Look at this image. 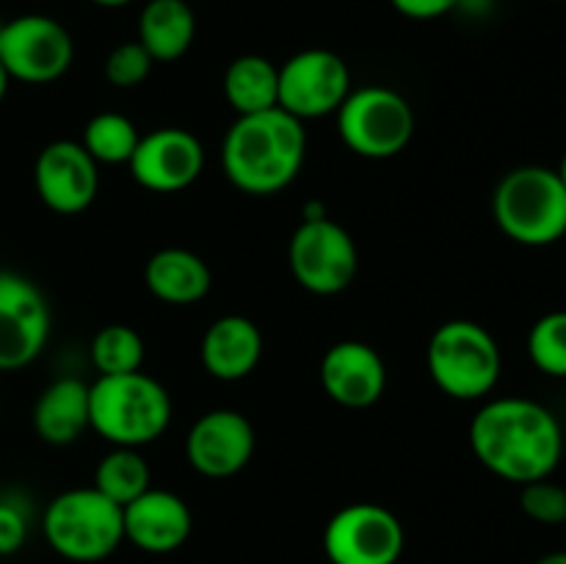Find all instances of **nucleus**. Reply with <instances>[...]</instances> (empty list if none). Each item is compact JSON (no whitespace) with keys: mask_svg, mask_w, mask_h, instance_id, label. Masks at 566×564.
Wrapping results in <instances>:
<instances>
[{"mask_svg":"<svg viewBox=\"0 0 566 564\" xmlns=\"http://www.w3.org/2000/svg\"><path fill=\"white\" fill-rule=\"evenodd\" d=\"M470 448L492 476L512 484L551 479L564 459L556 412L523 396L486 401L470 420Z\"/></svg>","mask_w":566,"mask_h":564,"instance_id":"obj_1","label":"nucleus"},{"mask_svg":"<svg viewBox=\"0 0 566 564\" xmlns=\"http://www.w3.org/2000/svg\"><path fill=\"white\" fill-rule=\"evenodd\" d=\"M307 158L304 122L282 108L238 116L221 144L227 180L252 197H271L291 186Z\"/></svg>","mask_w":566,"mask_h":564,"instance_id":"obj_2","label":"nucleus"},{"mask_svg":"<svg viewBox=\"0 0 566 564\" xmlns=\"http://www.w3.org/2000/svg\"><path fill=\"white\" fill-rule=\"evenodd\" d=\"M171 409L169 390L144 370L97 376L88 385V424L111 446H149L169 429Z\"/></svg>","mask_w":566,"mask_h":564,"instance_id":"obj_3","label":"nucleus"},{"mask_svg":"<svg viewBox=\"0 0 566 564\" xmlns=\"http://www.w3.org/2000/svg\"><path fill=\"white\" fill-rule=\"evenodd\" d=\"M492 216L520 247H551L566 236V188L551 166H517L492 194Z\"/></svg>","mask_w":566,"mask_h":564,"instance_id":"obj_4","label":"nucleus"},{"mask_svg":"<svg viewBox=\"0 0 566 564\" xmlns=\"http://www.w3.org/2000/svg\"><path fill=\"white\" fill-rule=\"evenodd\" d=\"M426 368L431 382L457 401H481L497 387L503 374V352L484 324L470 318L446 321L426 346Z\"/></svg>","mask_w":566,"mask_h":564,"instance_id":"obj_5","label":"nucleus"},{"mask_svg":"<svg viewBox=\"0 0 566 564\" xmlns=\"http://www.w3.org/2000/svg\"><path fill=\"white\" fill-rule=\"evenodd\" d=\"M42 534L50 551L75 564H97L125 542L122 506L97 487L64 490L42 514Z\"/></svg>","mask_w":566,"mask_h":564,"instance_id":"obj_6","label":"nucleus"},{"mask_svg":"<svg viewBox=\"0 0 566 564\" xmlns=\"http://www.w3.org/2000/svg\"><path fill=\"white\" fill-rule=\"evenodd\" d=\"M335 116L337 136L359 158H396L415 136L412 105L390 86L352 88Z\"/></svg>","mask_w":566,"mask_h":564,"instance_id":"obj_7","label":"nucleus"},{"mask_svg":"<svg viewBox=\"0 0 566 564\" xmlns=\"http://www.w3.org/2000/svg\"><path fill=\"white\" fill-rule=\"evenodd\" d=\"M291 274L304 291L315 296H335L354 282L359 252L352 232L335 219H310L296 227L287 247Z\"/></svg>","mask_w":566,"mask_h":564,"instance_id":"obj_8","label":"nucleus"},{"mask_svg":"<svg viewBox=\"0 0 566 564\" xmlns=\"http://www.w3.org/2000/svg\"><path fill=\"white\" fill-rule=\"evenodd\" d=\"M0 61L11 81L44 86L70 72L75 42L53 17L20 14L0 25Z\"/></svg>","mask_w":566,"mask_h":564,"instance_id":"obj_9","label":"nucleus"},{"mask_svg":"<svg viewBox=\"0 0 566 564\" xmlns=\"http://www.w3.org/2000/svg\"><path fill=\"white\" fill-rule=\"evenodd\" d=\"M403 545L401 520L381 503H348L324 529V553L332 564H398Z\"/></svg>","mask_w":566,"mask_h":564,"instance_id":"obj_10","label":"nucleus"},{"mask_svg":"<svg viewBox=\"0 0 566 564\" xmlns=\"http://www.w3.org/2000/svg\"><path fill=\"white\" fill-rule=\"evenodd\" d=\"M352 88V70L332 50H302L280 66V108L298 122L337 114Z\"/></svg>","mask_w":566,"mask_h":564,"instance_id":"obj_11","label":"nucleus"},{"mask_svg":"<svg viewBox=\"0 0 566 564\" xmlns=\"http://www.w3.org/2000/svg\"><path fill=\"white\" fill-rule=\"evenodd\" d=\"M50 304L36 282L17 271H0V370H22L44 352L50 337Z\"/></svg>","mask_w":566,"mask_h":564,"instance_id":"obj_12","label":"nucleus"},{"mask_svg":"<svg viewBox=\"0 0 566 564\" xmlns=\"http://www.w3.org/2000/svg\"><path fill=\"white\" fill-rule=\"evenodd\" d=\"M252 420L238 409H210L199 415L186 435V459L205 479H230L254 457Z\"/></svg>","mask_w":566,"mask_h":564,"instance_id":"obj_13","label":"nucleus"},{"mask_svg":"<svg viewBox=\"0 0 566 564\" xmlns=\"http://www.w3.org/2000/svg\"><path fill=\"white\" fill-rule=\"evenodd\" d=\"M127 169L138 186L153 194L186 191L202 175L205 147L186 127H158L138 138Z\"/></svg>","mask_w":566,"mask_h":564,"instance_id":"obj_14","label":"nucleus"},{"mask_svg":"<svg viewBox=\"0 0 566 564\" xmlns=\"http://www.w3.org/2000/svg\"><path fill=\"white\" fill-rule=\"evenodd\" d=\"M33 186L44 208L59 216H77L97 199L99 164L81 142H50L33 164Z\"/></svg>","mask_w":566,"mask_h":564,"instance_id":"obj_15","label":"nucleus"},{"mask_svg":"<svg viewBox=\"0 0 566 564\" xmlns=\"http://www.w3.org/2000/svg\"><path fill=\"white\" fill-rule=\"evenodd\" d=\"M321 387L346 409L374 407L387 390V365L370 343L340 341L321 357Z\"/></svg>","mask_w":566,"mask_h":564,"instance_id":"obj_16","label":"nucleus"},{"mask_svg":"<svg viewBox=\"0 0 566 564\" xmlns=\"http://www.w3.org/2000/svg\"><path fill=\"white\" fill-rule=\"evenodd\" d=\"M125 540L133 547L153 556L175 553L188 542L193 531V514L177 492L149 487L147 492L122 506Z\"/></svg>","mask_w":566,"mask_h":564,"instance_id":"obj_17","label":"nucleus"},{"mask_svg":"<svg viewBox=\"0 0 566 564\" xmlns=\"http://www.w3.org/2000/svg\"><path fill=\"white\" fill-rule=\"evenodd\" d=\"M199 357L213 379H247L263 359V332L247 315H221L205 330Z\"/></svg>","mask_w":566,"mask_h":564,"instance_id":"obj_18","label":"nucleus"},{"mask_svg":"<svg viewBox=\"0 0 566 564\" xmlns=\"http://www.w3.org/2000/svg\"><path fill=\"white\" fill-rule=\"evenodd\" d=\"M144 285L158 302L186 307L202 302L213 285V271L197 252L182 247L158 249L144 265Z\"/></svg>","mask_w":566,"mask_h":564,"instance_id":"obj_19","label":"nucleus"},{"mask_svg":"<svg viewBox=\"0 0 566 564\" xmlns=\"http://www.w3.org/2000/svg\"><path fill=\"white\" fill-rule=\"evenodd\" d=\"M92 429L88 424V385L75 376L50 382L33 404V431L48 446H72Z\"/></svg>","mask_w":566,"mask_h":564,"instance_id":"obj_20","label":"nucleus"},{"mask_svg":"<svg viewBox=\"0 0 566 564\" xmlns=\"http://www.w3.org/2000/svg\"><path fill=\"white\" fill-rule=\"evenodd\" d=\"M197 39V14L188 0H147L138 14V42L155 64L180 61Z\"/></svg>","mask_w":566,"mask_h":564,"instance_id":"obj_21","label":"nucleus"},{"mask_svg":"<svg viewBox=\"0 0 566 564\" xmlns=\"http://www.w3.org/2000/svg\"><path fill=\"white\" fill-rule=\"evenodd\" d=\"M224 97L238 116L280 108V66L258 53L238 55L224 72Z\"/></svg>","mask_w":566,"mask_h":564,"instance_id":"obj_22","label":"nucleus"},{"mask_svg":"<svg viewBox=\"0 0 566 564\" xmlns=\"http://www.w3.org/2000/svg\"><path fill=\"white\" fill-rule=\"evenodd\" d=\"M92 487H97L105 498H111L119 506H127L153 487V468L138 448L114 446L99 457Z\"/></svg>","mask_w":566,"mask_h":564,"instance_id":"obj_23","label":"nucleus"},{"mask_svg":"<svg viewBox=\"0 0 566 564\" xmlns=\"http://www.w3.org/2000/svg\"><path fill=\"white\" fill-rule=\"evenodd\" d=\"M142 133L136 130L130 116L116 114V111H103L94 114L83 127V149L92 155L97 164L119 166L133 158Z\"/></svg>","mask_w":566,"mask_h":564,"instance_id":"obj_24","label":"nucleus"},{"mask_svg":"<svg viewBox=\"0 0 566 564\" xmlns=\"http://www.w3.org/2000/svg\"><path fill=\"white\" fill-rule=\"evenodd\" d=\"M92 365L99 376H119L142 370L144 341L133 326L108 324L94 335Z\"/></svg>","mask_w":566,"mask_h":564,"instance_id":"obj_25","label":"nucleus"},{"mask_svg":"<svg viewBox=\"0 0 566 564\" xmlns=\"http://www.w3.org/2000/svg\"><path fill=\"white\" fill-rule=\"evenodd\" d=\"M528 357L539 374L566 379V310L545 313L528 332Z\"/></svg>","mask_w":566,"mask_h":564,"instance_id":"obj_26","label":"nucleus"},{"mask_svg":"<svg viewBox=\"0 0 566 564\" xmlns=\"http://www.w3.org/2000/svg\"><path fill=\"white\" fill-rule=\"evenodd\" d=\"M153 66H155L153 55L142 48L138 39H133V42H122L111 50L108 59H105L103 72H105V81H108L111 86L136 88L147 81Z\"/></svg>","mask_w":566,"mask_h":564,"instance_id":"obj_27","label":"nucleus"},{"mask_svg":"<svg viewBox=\"0 0 566 564\" xmlns=\"http://www.w3.org/2000/svg\"><path fill=\"white\" fill-rule=\"evenodd\" d=\"M520 506H523L525 518H531L534 523L564 525L566 490L551 479L531 481V484H523V492H520Z\"/></svg>","mask_w":566,"mask_h":564,"instance_id":"obj_28","label":"nucleus"},{"mask_svg":"<svg viewBox=\"0 0 566 564\" xmlns=\"http://www.w3.org/2000/svg\"><path fill=\"white\" fill-rule=\"evenodd\" d=\"M28 540V514L17 501L0 498V556H11Z\"/></svg>","mask_w":566,"mask_h":564,"instance_id":"obj_29","label":"nucleus"},{"mask_svg":"<svg viewBox=\"0 0 566 564\" xmlns=\"http://www.w3.org/2000/svg\"><path fill=\"white\" fill-rule=\"evenodd\" d=\"M392 9L398 14L409 17V20H437V17H446L451 14L453 9L462 6V0H390Z\"/></svg>","mask_w":566,"mask_h":564,"instance_id":"obj_30","label":"nucleus"},{"mask_svg":"<svg viewBox=\"0 0 566 564\" xmlns=\"http://www.w3.org/2000/svg\"><path fill=\"white\" fill-rule=\"evenodd\" d=\"M534 564H566V551H556V553H547V556L536 558Z\"/></svg>","mask_w":566,"mask_h":564,"instance_id":"obj_31","label":"nucleus"},{"mask_svg":"<svg viewBox=\"0 0 566 564\" xmlns=\"http://www.w3.org/2000/svg\"><path fill=\"white\" fill-rule=\"evenodd\" d=\"M9 83H11V75H9V72H6L3 61H0V103H3L6 92H9Z\"/></svg>","mask_w":566,"mask_h":564,"instance_id":"obj_32","label":"nucleus"},{"mask_svg":"<svg viewBox=\"0 0 566 564\" xmlns=\"http://www.w3.org/2000/svg\"><path fill=\"white\" fill-rule=\"evenodd\" d=\"M92 3L103 6V9H122V6L133 3V0H92Z\"/></svg>","mask_w":566,"mask_h":564,"instance_id":"obj_33","label":"nucleus"},{"mask_svg":"<svg viewBox=\"0 0 566 564\" xmlns=\"http://www.w3.org/2000/svg\"><path fill=\"white\" fill-rule=\"evenodd\" d=\"M556 175H558V180L564 182V188H566V153H564V158H562V164H558V169H556Z\"/></svg>","mask_w":566,"mask_h":564,"instance_id":"obj_34","label":"nucleus"},{"mask_svg":"<svg viewBox=\"0 0 566 564\" xmlns=\"http://www.w3.org/2000/svg\"><path fill=\"white\" fill-rule=\"evenodd\" d=\"M564 531H566V520H564Z\"/></svg>","mask_w":566,"mask_h":564,"instance_id":"obj_35","label":"nucleus"}]
</instances>
